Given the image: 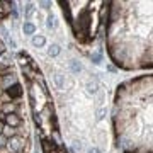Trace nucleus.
Returning <instances> with one entry per match:
<instances>
[{
  "mask_svg": "<svg viewBox=\"0 0 153 153\" xmlns=\"http://www.w3.org/2000/svg\"><path fill=\"white\" fill-rule=\"evenodd\" d=\"M152 2H111L105 21V49L111 61L126 71L153 66Z\"/></svg>",
  "mask_w": 153,
  "mask_h": 153,
  "instance_id": "1",
  "label": "nucleus"
},
{
  "mask_svg": "<svg viewBox=\"0 0 153 153\" xmlns=\"http://www.w3.org/2000/svg\"><path fill=\"white\" fill-rule=\"evenodd\" d=\"M12 12V2H4L0 0V21H5Z\"/></svg>",
  "mask_w": 153,
  "mask_h": 153,
  "instance_id": "6",
  "label": "nucleus"
},
{
  "mask_svg": "<svg viewBox=\"0 0 153 153\" xmlns=\"http://www.w3.org/2000/svg\"><path fill=\"white\" fill-rule=\"evenodd\" d=\"M60 10L71 31V36L83 48H90L105 27L111 2L104 0H60Z\"/></svg>",
  "mask_w": 153,
  "mask_h": 153,
  "instance_id": "5",
  "label": "nucleus"
},
{
  "mask_svg": "<svg viewBox=\"0 0 153 153\" xmlns=\"http://www.w3.org/2000/svg\"><path fill=\"white\" fill-rule=\"evenodd\" d=\"M16 65L19 68V75L24 80L22 87H24L26 100H27L26 107L29 111L34 129L38 133L41 152L70 153L61 136V126L58 112H56V105L41 66L24 49L17 51Z\"/></svg>",
  "mask_w": 153,
  "mask_h": 153,
  "instance_id": "4",
  "label": "nucleus"
},
{
  "mask_svg": "<svg viewBox=\"0 0 153 153\" xmlns=\"http://www.w3.org/2000/svg\"><path fill=\"white\" fill-rule=\"evenodd\" d=\"M31 126L19 68L0 39V153H31Z\"/></svg>",
  "mask_w": 153,
  "mask_h": 153,
  "instance_id": "3",
  "label": "nucleus"
},
{
  "mask_svg": "<svg viewBox=\"0 0 153 153\" xmlns=\"http://www.w3.org/2000/svg\"><path fill=\"white\" fill-rule=\"evenodd\" d=\"M112 138L121 153H153V76L143 73L116 87Z\"/></svg>",
  "mask_w": 153,
  "mask_h": 153,
  "instance_id": "2",
  "label": "nucleus"
}]
</instances>
